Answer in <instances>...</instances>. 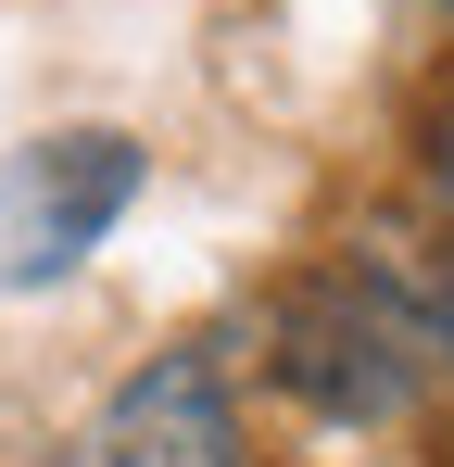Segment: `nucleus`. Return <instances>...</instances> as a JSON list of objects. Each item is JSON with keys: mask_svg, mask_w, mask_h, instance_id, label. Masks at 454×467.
Here are the masks:
<instances>
[{"mask_svg": "<svg viewBox=\"0 0 454 467\" xmlns=\"http://www.w3.org/2000/svg\"><path fill=\"white\" fill-rule=\"evenodd\" d=\"M442 38H454V0H442Z\"/></svg>", "mask_w": 454, "mask_h": 467, "instance_id": "423d86ee", "label": "nucleus"}, {"mask_svg": "<svg viewBox=\"0 0 454 467\" xmlns=\"http://www.w3.org/2000/svg\"><path fill=\"white\" fill-rule=\"evenodd\" d=\"M366 253L391 265V291H404V316H417L429 367L454 379V228H429V240H366Z\"/></svg>", "mask_w": 454, "mask_h": 467, "instance_id": "20e7f679", "label": "nucleus"}, {"mask_svg": "<svg viewBox=\"0 0 454 467\" xmlns=\"http://www.w3.org/2000/svg\"><path fill=\"white\" fill-rule=\"evenodd\" d=\"M139 190H151L139 127H51V140L0 152V291H64L139 215Z\"/></svg>", "mask_w": 454, "mask_h": 467, "instance_id": "f03ea898", "label": "nucleus"}, {"mask_svg": "<svg viewBox=\"0 0 454 467\" xmlns=\"http://www.w3.org/2000/svg\"><path fill=\"white\" fill-rule=\"evenodd\" d=\"M38 467H265L253 455V404H240V354L215 328L139 354L127 379L88 404V430L51 442Z\"/></svg>", "mask_w": 454, "mask_h": 467, "instance_id": "7ed1b4c3", "label": "nucleus"}, {"mask_svg": "<svg viewBox=\"0 0 454 467\" xmlns=\"http://www.w3.org/2000/svg\"><path fill=\"white\" fill-rule=\"evenodd\" d=\"M404 190L429 202V228H454V64L417 88V114H404Z\"/></svg>", "mask_w": 454, "mask_h": 467, "instance_id": "39448f33", "label": "nucleus"}, {"mask_svg": "<svg viewBox=\"0 0 454 467\" xmlns=\"http://www.w3.org/2000/svg\"><path fill=\"white\" fill-rule=\"evenodd\" d=\"M240 341H253L240 367L278 391L303 430H328V442H391V430H417V417H429V379H442L429 341H417V316H404V291H391V265H378L366 240L291 265V278L253 304Z\"/></svg>", "mask_w": 454, "mask_h": 467, "instance_id": "f257e3e1", "label": "nucleus"}]
</instances>
